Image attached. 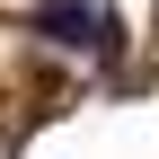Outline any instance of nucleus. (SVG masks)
<instances>
[{"label": "nucleus", "mask_w": 159, "mask_h": 159, "mask_svg": "<svg viewBox=\"0 0 159 159\" xmlns=\"http://www.w3.org/2000/svg\"><path fill=\"white\" fill-rule=\"evenodd\" d=\"M35 27H44L53 44H97V53L115 44V27H106V18H97V9H80V0H53V9L35 18Z\"/></svg>", "instance_id": "1"}]
</instances>
